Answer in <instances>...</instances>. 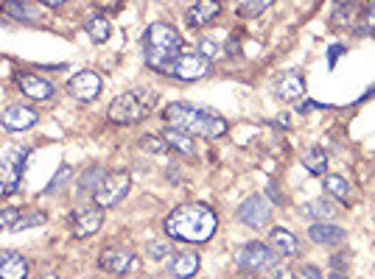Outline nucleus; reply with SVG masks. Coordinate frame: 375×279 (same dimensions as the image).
<instances>
[{
	"label": "nucleus",
	"mask_w": 375,
	"mask_h": 279,
	"mask_svg": "<svg viewBox=\"0 0 375 279\" xmlns=\"http://www.w3.org/2000/svg\"><path fill=\"white\" fill-rule=\"evenodd\" d=\"M227 53H230V56H238V53H241V42H238L235 37H230V42H227Z\"/></svg>",
	"instance_id": "nucleus-39"
},
{
	"label": "nucleus",
	"mask_w": 375,
	"mask_h": 279,
	"mask_svg": "<svg viewBox=\"0 0 375 279\" xmlns=\"http://www.w3.org/2000/svg\"><path fill=\"white\" fill-rule=\"evenodd\" d=\"M163 118L171 126L183 129L188 135H196V137L213 140V137H222L227 132V120L224 118H219L210 109L193 106V103H168L165 112H163Z\"/></svg>",
	"instance_id": "nucleus-2"
},
{
	"label": "nucleus",
	"mask_w": 375,
	"mask_h": 279,
	"mask_svg": "<svg viewBox=\"0 0 375 279\" xmlns=\"http://www.w3.org/2000/svg\"><path fill=\"white\" fill-rule=\"evenodd\" d=\"M67 93L73 95L76 101H95L98 93H101V76L93 73V70H82L76 73L70 81H67Z\"/></svg>",
	"instance_id": "nucleus-9"
},
{
	"label": "nucleus",
	"mask_w": 375,
	"mask_h": 279,
	"mask_svg": "<svg viewBox=\"0 0 375 279\" xmlns=\"http://www.w3.org/2000/svg\"><path fill=\"white\" fill-rule=\"evenodd\" d=\"M154 103H157V95L151 90H129V93L118 95L109 103L107 115L118 126H135V123H141V120H146L151 115Z\"/></svg>",
	"instance_id": "nucleus-4"
},
{
	"label": "nucleus",
	"mask_w": 375,
	"mask_h": 279,
	"mask_svg": "<svg viewBox=\"0 0 375 279\" xmlns=\"http://www.w3.org/2000/svg\"><path fill=\"white\" fill-rule=\"evenodd\" d=\"M40 279H59V277H56V274H43Z\"/></svg>",
	"instance_id": "nucleus-42"
},
{
	"label": "nucleus",
	"mask_w": 375,
	"mask_h": 279,
	"mask_svg": "<svg viewBox=\"0 0 375 279\" xmlns=\"http://www.w3.org/2000/svg\"><path fill=\"white\" fill-rule=\"evenodd\" d=\"M199 271V257L193 251H180L174 254V260L168 263V274L177 279H190Z\"/></svg>",
	"instance_id": "nucleus-20"
},
{
	"label": "nucleus",
	"mask_w": 375,
	"mask_h": 279,
	"mask_svg": "<svg viewBox=\"0 0 375 279\" xmlns=\"http://www.w3.org/2000/svg\"><path fill=\"white\" fill-rule=\"evenodd\" d=\"M297 279H328L320 268H314V266H305V268H300L297 271Z\"/></svg>",
	"instance_id": "nucleus-34"
},
{
	"label": "nucleus",
	"mask_w": 375,
	"mask_h": 279,
	"mask_svg": "<svg viewBox=\"0 0 375 279\" xmlns=\"http://www.w3.org/2000/svg\"><path fill=\"white\" fill-rule=\"evenodd\" d=\"M141 145L146 148V151H154V154H163V151H168V142H165V140H163V137H151V135H148V137H143Z\"/></svg>",
	"instance_id": "nucleus-33"
},
{
	"label": "nucleus",
	"mask_w": 375,
	"mask_h": 279,
	"mask_svg": "<svg viewBox=\"0 0 375 279\" xmlns=\"http://www.w3.org/2000/svg\"><path fill=\"white\" fill-rule=\"evenodd\" d=\"M272 3H275V0H244V3H241V14H244V17H258V14H263Z\"/></svg>",
	"instance_id": "nucleus-27"
},
{
	"label": "nucleus",
	"mask_w": 375,
	"mask_h": 279,
	"mask_svg": "<svg viewBox=\"0 0 375 279\" xmlns=\"http://www.w3.org/2000/svg\"><path fill=\"white\" fill-rule=\"evenodd\" d=\"M28 263L17 251H0V279H26Z\"/></svg>",
	"instance_id": "nucleus-17"
},
{
	"label": "nucleus",
	"mask_w": 375,
	"mask_h": 279,
	"mask_svg": "<svg viewBox=\"0 0 375 279\" xmlns=\"http://www.w3.org/2000/svg\"><path fill=\"white\" fill-rule=\"evenodd\" d=\"M305 171L308 173H314V176H322L325 171H328V156H325V151L322 148H311L308 154H305Z\"/></svg>",
	"instance_id": "nucleus-24"
},
{
	"label": "nucleus",
	"mask_w": 375,
	"mask_h": 279,
	"mask_svg": "<svg viewBox=\"0 0 375 279\" xmlns=\"http://www.w3.org/2000/svg\"><path fill=\"white\" fill-rule=\"evenodd\" d=\"M275 260H278V254L272 251V246H263V243H246L238 251V257H235V263H238V268L244 274L272 271L275 268Z\"/></svg>",
	"instance_id": "nucleus-6"
},
{
	"label": "nucleus",
	"mask_w": 375,
	"mask_h": 279,
	"mask_svg": "<svg viewBox=\"0 0 375 279\" xmlns=\"http://www.w3.org/2000/svg\"><path fill=\"white\" fill-rule=\"evenodd\" d=\"M308 237L320 246H339V243H344L347 232L336 224H328V221H314L311 229H308Z\"/></svg>",
	"instance_id": "nucleus-16"
},
{
	"label": "nucleus",
	"mask_w": 375,
	"mask_h": 279,
	"mask_svg": "<svg viewBox=\"0 0 375 279\" xmlns=\"http://www.w3.org/2000/svg\"><path fill=\"white\" fill-rule=\"evenodd\" d=\"M40 3H45V6H65L67 0H40Z\"/></svg>",
	"instance_id": "nucleus-40"
},
{
	"label": "nucleus",
	"mask_w": 375,
	"mask_h": 279,
	"mask_svg": "<svg viewBox=\"0 0 375 279\" xmlns=\"http://www.w3.org/2000/svg\"><path fill=\"white\" fill-rule=\"evenodd\" d=\"M129 185H132L129 173H107L104 185H101L93 193L95 207H101V210L118 207V204H121V201L126 198V193H129Z\"/></svg>",
	"instance_id": "nucleus-7"
},
{
	"label": "nucleus",
	"mask_w": 375,
	"mask_h": 279,
	"mask_svg": "<svg viewBox=\"0 0 375 279\" xmlns=\"http://www.w3.org/2000/svg\"><path fill=\"white\" fill-rule=\"evenodd\" d=\"M269 279H294V277H291L288 268H272V277Z\"/></svg>",
	"instance_id": "nucleus-38"
},
{
	"label": "nucleus",
	"mask_w": 375,
	"mask_h": 279,
	"mask_svg": "<svg viewBox=\"0 0 375 279\" xmlns=\"http://www.w3.org/2000/svg\"><path fill=\"white\" fill-rule=\"evenodd\" d=\"M353 14H356V6L353 3H339L336 11H333V25H350L353 23Z\"/></svg>",
	"instance_id": "nucleus-28"
},
{
	"label": "nucleus",
	"mask_w": 375,
	"mask_h": 279,
	"mask_svg": "<svg viewBox=\"0 0 375 279\" xmlns=\"http://www.w3.org/2000/svg\"><path fill=\"white\" fill-rule=\"evenodd\" d=\"M17 218H20V212H17L14 207H9V210H0V232L11 229V227L17 224Z\"/></svg>",
	"instance_id": "nucleus-32"
},
{
	"label": "nucleus",
	"mask_w": 375,
	"mask_h": 279,
	"mask_svg": "<svg viewBox=\"0 0 375 279\" xmlns=\"http://www.w3.org/2000/svg\"><path fill=\"white\" fill-rule=\"evenodd\" d=\"M364 17H367V28L375 31V0L367 3V11H364Z\"/></svg>",
	"instance_id": "nucleus-35"
},
{
	"label": "nucleus",
	"mask_w": 375,
	"mask_h": 279,
	"mask_svg": "<svg viewBox=\"0 0 375 279\" xmlns=\"http://www.w3.org/2000/svg\"><path fill=\"white\" fill-rule=\"evenodd\" d=\"M336 212H339V207L330 198H317V201L305 204V215H311L317 221H330V218H336Z\"/></svg>",
	"instance_id": "nucleus-22"
},
{
	"label": "nucleus",
	"mask_w": 375,
	"mask_h": 279,
	"mask_svg": "<svg viewBox=\"0 0 375 279\" xmlns=\"http://www.w3.org/2000/svg\"><path fill=\"white\" fill-rule=\"evenodd\" d=\"M207 73H210V59L202 56V53H193V50H183L163 70V76H171V79H180V81H196V79H205Z\"/></svg>",
	"instance_id": "nucleus-5"
},
{
	"label": "nucleus",
	"mask_w": 375,
	"mask_h": 279,
	"mask_svg": "<svg viewBox=\"0 0 375 279\" xmlns=\"http://www.w3.org/2000/svg\"><path fill=\"white\" fill-rule=\"evenodd\" d=\"M17 87H20V93L28 95L31 101H48L56 93L53 84H48L45 79H40L34 73H17Z\"/></svg>",
	"instance_id": "nucleus-12"
},
{
	"label": "nucleus",
	"mask_w": 375,
	"mask_h": 279,
	"mask_svg": "<svg viewBox=\"0 0 375 279\" xmlns=\"http://www.w3.org/2000/svg\"><path fill=\"white\" fill-rule=\"evenodd\" d=\"M219 218L205 204H180L165 218V234L183 243H205L216 234Z\"/></svg>",
	"instance_id": "nucleus-1"
},
{
	"label": "nucleus",
	"mask_w": 375,
	"mask_h": 279,
	"mask_svg": "<svg viewBox=\"0 0 375 279\" xmlns=\"http://www.w3.org/2000/svg\"><path fill=\"white\" fill-rule=\"evenodd\" d=\"M3 11L14 20H20V23H40L43 20V11L34 3H26V0H6Z\"/></svg>",
	"instance_id": "nucleus-18"
},
{
	"label": "nucleus",
	"mask_w": 375,
	"mask_h": 279,
	"mask_svg": "<svg viewBox=\"0 0 375 279\" xmlns=\"http://www.w3.org/2000/svg\"><path fill=\"white\" fill-rule=\"evenodd\" d=\"M104 179H107V171H104L101 165H90V168L79 176V193H95L98 187L104 185Z\"/></svg>",
	"instance_id": "nucleus-23"
},
{
	"label": "nucleus",
	"mask_w": 375,
	"mask_h": 279,
	"mask_svg": "<svg viewBox=\"0 0 375 279\" xmlns=\"http://www.w3.org/2000/svg\"><path fill=\"white\" fill-rule=\"evenodd\" d=\"M328 279H347V277H344V274H342V271H333V274H330Z\"/></svg>",
	"instance_id": "nucleus-41"
},
{
	"label": "nucleus",
	"mask_w": 375,
	"mask_h": 279,
	"mask_svg": "<svg viewBox=\"0 0 375 279\" xmlns=\"http://www.w3.org/2000/svg\"><path fill=\"white\" fill-rule=\"evenodd\" d=\"M132 260H135V254H132L129 249H107V251L101 254L98 266H101L104 271H109V274H126L129 266H132Z\"/></svg>",
	"instance_id": "nucleus-14"
},
{
	"label": "nucleus",
	"mask_w": 375,
	"mask_h": 279,
	"mask_svg": "<svg viewBox=\"0 0 375 279\" xmlns=\"http://www.w3.org/2000/svg\"><path fill=\"white\" fill-rule=\"evenodd\" d=\"M278 95L283 101H303L305 98V81L300 73H283L281 81H278Z\"/></svg>",
	"instance_id": "nucleus-19"
},
{
	"label": "nucleus",
	"mask_w": 375,
	"mask_h": 279,
	"mask_svg": "<svg viewBox=\"0 0 375 279\" xmlns=\"http://www.w3.org/2000/svg\"><path fill=\"white\" fill-rule=\"evenodd\" d=\"M87 34L93 37L95 42H107V40H109V23H107L104 17H93V20L87 23Z\"/></svg>",
	"instance_id": "nucleus-26"
},
{
	"label": "nucleus",
	"mask_w": 375,
	"mask_h": 279,
	"mask_svg": "<svg viewBox=\"0 0 375 279\" xmlns=\"http://www.w3.org/2000/svg\"><path fill=\"white\" fill-rule=\"evenodd\" d=\"M40 224H45V215H43V212H28V215L17 218V224L11 227V232H23V229H28V227H40Z\"/></svg>",
	"instance_id": "nucleus-30"
},
{
	"label": "nucleus",
	"mask_w": 375,
	"mask_h": 279,
	"mask_svg": "<svg viewBox=\"0 0 375 279\" xmlns=\"http://www.w3.org/2000/svg\"><path fill=\"white\" fill-rule=\"evenodd\" d=\"M143 53H146V64L151 70H165L180 53H183V37L174 25L168 23H154L146 37H143Z\"/></svg>",
	"instance_id": "nucleus-3"
},
{
	"label": "nucleus",
	"mask_w": 375,
	"mask_h": 279,
	"mask_svg": "<svg viewBox=\"0 0 375 279\" xmlns=\"http://www.w3.org/2000/svg\"><path fill=\"white\" fill-rule=\"evenodd\" d=\"M70 176H73V168H70V165H62V168H59V173L50 179V185H48L43 193H45V195H50V193L62 190V185H65V182H70Z\"/></svg>",
	"instance_id": "nucleus-29"
},
{
	"label": "nucleus",
	"mask_w": 375,
	"mask_h": 279,
	"mask_svg": "<svg viewBox=\"0 0 375 279\" xmlns=\"http://www.w3.org/2000/svg\"><path fill=\"white\" fill-rule=\"evenodd\" d=\"M325 190H328L333 198H339V201H347L350 198V182L344 179V176H325Z\"/></svg>",
	"instance_id": "nucleus-25"
},
{
	"label": "nucleus",
	"mask_w": 375,
	"mask_h": 279,
	"mask_svg": "<svg viewBox=\"0 0 375 279\" xmlns=\"http://www.w3.org/2000/svg\"><path fill=\"white\" fill-rule=\"evenodd\" d=\"M202 56H207V59H213V56H216V42H210V40H205V42H202Z\"/></svg>",
	"instance_id": "nucleus-37"
},
{
	"label": "nucleus",
	"mask_w": 375,
	"mask_h": 279,
	"mask_svg": "<svg viewBox=\"0 0 375 279\" xmlns=\"http://www.w3.org/2000/svg\"><path fill=\"white\" fill-rule=\"evenodd\" d=\"M344 53V45H330V53H328V64L330 67H336V59Z\"/></svg>",
	"instance_id": "nucleus-36"
},
{
	"label": "nucleus",
	"mask_w": 375,
	"mask_h": 279,
	"mask_svg": "<svg viewBox=\"0 0 375 279\" xmlns=\"http://www.w3.org/2000/svg\"><path fill=\"white\" fill-rule=\"evenodd\" d=\"M168 251H171V246L168 243H148L146 246V254H148V260H163V257H168Z\"/></svg>",
	"instance_id": "nucleus-31"
},
{
	"label": "nucleus",
	"mask_w": 375,
	"mask_h": 279,
	"mask_svg": "<svg viewBox=\"0 0 375 279\" xmlns=\"http://www.w3.org/2000/svg\"><path fill=\"white\" fill-rule=\"evenodd\" d=\"M163 140L168 142V148L180 151L183 156H193V154H196V142H193V135H188V132L177 129V126H168V129L163 132Z\"/></svg>",
	"instance_id": "nucleus-21"
},
{
	"label": "nucleus",
	"mask_w": 375,
	"mask_h": 279,
	"mask_svg": "<svg viewBox=\"0 0 375 279\" xmlns=\"http://www.w3.org/2000/svg\"><path fill=\"white\" fill-rule=\"evenodd\" d=\"M37 120H40V115H37L34 109H28V106H9V109L3 112V118H0L3 129H9V132H26V129H31Z\"/></svg>",
	"instance_id": "nucleus-11"
},
{
	"label": "nucleus",
	"mask_w": 375,
	"mask_h": 279,
	"mask_svg": "<svg viewBox=\"0 0 375 279\" xmlns=\"http://www.w3.org/2000/svg\"><path fill=\"white\" fill-rule=\"evenodd\" d=\"M269 246H272L275 254H283V257H297V254H300V240H297V234L291 232V229H286V227H275V229L269 232Z\"/></svg>",
	"instance_id": "nucleus-13"
},
{
	"label": "nucleus",
	"mask_w": 375,
	"mask_h": 279,
	"mask_svg": "<svg viewBox=\"0 0 375 279\" xmlns=\"http://www.w3.org/2000/svg\"><path fill=\"white\" fill-rule=\"evenodd\" d=\"M238 218H241L246 227L261 229V227H266L269 218H272V204H269L263 195H252V198H246V201L238 207Z\"/></svg>",
	"instance_id": "nucleus-8"
},
{
	"label": "nucleus",
	"mask_w": 375,
	"mask_h": 279,
	"mask_svg": "<svg viewBox=\"0 0 375 279\" xmlns=\"http://www.w3.org/2000/svg\"><path fill=\"white\" fill-rule=\"evenodd\" d=\"M219 14H222L219 0H196V3L188 8L185 20L190 28H205V25H210Z\"/></svg>",
	"instance_id": "nucleus-10"
},
{
	"label": "nucleus",
	"mask_w": 375,
	"mask_h": 279,
	"mask_svg": "<svg viewBox=\"0 0 375 279\" xmlns=\"http://www.w3.org/2000/svg\"><path fill=\"white\" fill-rule=\"evenodd\" d=\"M101 224H104V210L101 207H93V210H85V212H79L76 218H73V237H90L101 229Z\"/></svg>",
	"instance_id": "nucleus-15"
}]
</instances>
